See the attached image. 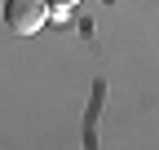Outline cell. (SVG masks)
<instances>
[{
    "mask_svg": "<svg viewBox=\"0 0 159 150\" xmlns=\"http://www.w3.org/2000/svg\"><path fill=\"white\" fill-rule=\"evenodd\" d=\"M49 13H53L49 0H9V5H5V22L18 35H35L40 27L49 22Z\"/></svg>",
    "mask_w": 159,
    "mask_h": 150,
    "instance_id": "cell-1",
    "label": "cell"
},
{
    "mask_svg": "<svg viewBox=\"0 0 159 150\" xmlns=\"http://www.w3.org/2000/svg\"><path fill=\"white\" fill-rule=\"evenodd\" d=\"M49 5H53V9H75L80 0H49Z\"/></svg>",
    "mask_w": 159,
    "mask_h": 150,
    "instance_id": "cell-2",
    "label": "cell"
}]
</instances>
